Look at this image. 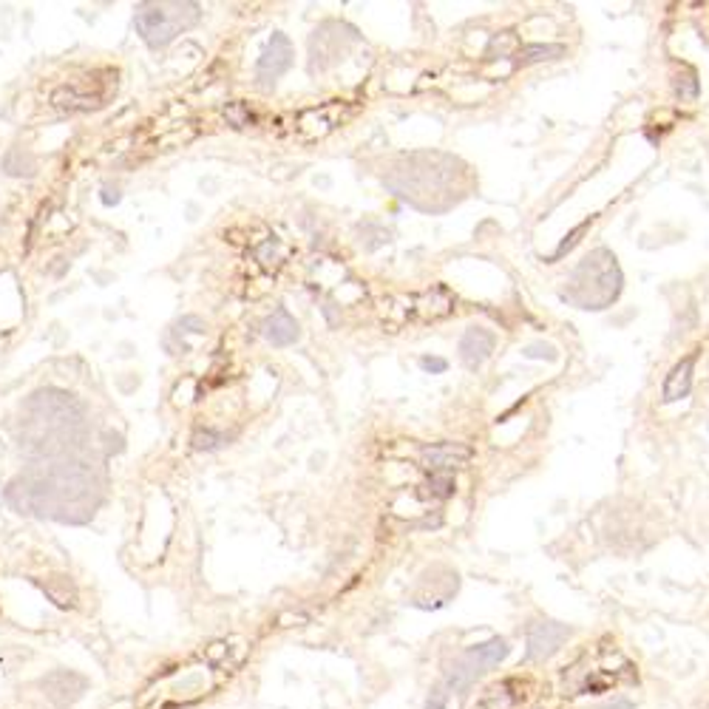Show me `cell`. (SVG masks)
Returning a JSON list of instances; mask_svg holds the SVG:
<instances>
[{
  "mask_svg": "<svg viewBox=\"0 0 709 709\" xmlns=\"http://www.w3.org/2000/svg\"><path fill=\"white\" fill-rule=\"evenodd\" d=\"M383 185L423 213H446L468 190V168L451 153L415 151L383 173Z\"/></svg>",
  "mask_w": 709,
  "mask_h": 709,
  "instance_id": "7a4b0ae2",
  "label": "cell"
},
{
  "mask_svg": "<svg viewBox=\"0 0 709 709\" xmlns=\"http://www.w3.org/2000/svg\"><path fill=\"white\" fill-rule=\"evenodd\" d=\"M261 335H264V338H267L273 346H290V344H295V341L301 338V329H298V321H295V318H293L287 310H284V307H278L273 315L264 318Z\"/></svg>",
  "mask_w": 709,
  "mask_h": 709,
  "instance_id": "8fae6325",
  "label": "cell"
},
{
  "mask_svg": "<svg viewBox=\"0 0 709 709\" xmlns=\"http://www.w3.org/2000/svg\"><path fill=\"white\" fill-rule=\"evenodd\" d=\"M420 366H423L425 372H446V369H449V361H442V358H429V354H425V358H420Z\"/></svg>",
  "mask_w": 709,
  "mask_h": 709,
  "instance_id": "e0dca14e",
  "label": "cell"
},
{
  "mask_svg": "<svg viewBox=\"0 0 709 709\" xmlns=\"http://www.w3.org/2000/svg\"><path fill=\"white\" fill-rule=\"evenodd\" d=\"M202 17L199 4H156V0H145L134 9V26L136 34L145 40L151 48H165L171 40L179 38L182 31L197 26Z\"/></svg>",
  "mask_w": 709,
  "mask_h": 709,
  "instance_id": "277c9868",
  "label": "cell"
},
{
  "mask_svg": "<svg viewBox=\"0 0 709 709\" xmlns=\"http://www.w3.org/2000/svg\"><path fill=\"white\" fill-rule=\"evenodd\" d=\"M508 655V644L505 638H491V642L480 644V647H471L468 652H463L460 659L454 661L451 672H449V684L451 689H466L471 687L477 678L488 672L494 664H500Z\"/></svg>",
  "mask_w": 709,
  "mask_h": 709,
  "instance_id": "5b68a950",
  "label": "cell"
},
{
  "mask_svg": "<svg viewBox=\"0 0 709 709\" xmlns=\"http://www.w3.org/2000/svg\"><path fill=\"white\" fill-rule=\"evenodd\" d=\"M97 468L80 457L48 460V466L31 463V468L9 488V500L26 513H38L57 522L83 525L94 517L100 505Z\"/></svg>",
  "mask_w": 709,
  "mask_h": 709,
  "instance_id": "6da1fadb",
  "label": "cell"
},
{
  "mask_svg": "<svg viewBox=\"0 0 709 709\" xmlns=\"http://www.w3.org/2000/svg\"><path fill=\"white\" fill-rule=\"evenodd\" d=\"M43 689H46V696L60 704V706H68V704H74L80 696H83V689H85V678L77 676V672H68V670H57V672H51V676L43 681Z\"/></svg>",
  "mask_w": 709,
  "mask_h": 709,
  "instance_id": "30bf717a",
  "label": "cell"
},
{
  "mask_svg": "<svg viewBox=\"0 0 709 709\" xmlns=\"http://www.w3.org/2000/svg\"><path fill=\"white\" fill-rule=\"evenodd\" d=\"M471 454L474 451L468 446H463V442H437V446L423 449L420 460L432 474H451L454 468L466 466L471 460Z\"/></svg>",
  "mask_w": 709,
  "mask_h": 709,
  "instance_id": "ba28073f",
  "label": "cell"
},
{
  "mask_svg": "<svg viewBox=\"0 0 709 709\" xmlns=\"http://www.w3.org/2000/svg\"><path fill=\"white\" fill-rule=\"evenodd\" d=\"M696 358L698 354H687L684 361H678L676 366L670 369V375L664 381V392H661V400L664 403H676L681 398L689 395V389H693V372H696Z\"/></svg>",
  "mask_w": 709,
  "mask_h": 709,
  "instance_id": "7c38bea8",
  "label": "cell"
},
{
  "mask_svg": "<svg viewBox=\"0 0 709 709\" xmlns=\"http://www.w3.org/2000/svg\"><path fill=\"white\" fill-rule=\"evenodd\" d=\"M293 57H295V48H293V40L287 34L276 31L267 48H264V55L258 57V66H256V77L261 83H276L281 74H287L290 66H293Z\"/></svg>",
  "mask_w": 709,
  "mask_h": 709,
  "instance_id": "8992f818",
  "label": "cell"
},
{
  "mask_svg": "<svg viewBox=\"0 0 709 709\" xmlns=\"http://www.w3.org/2000/svg\"><path fill=\"white\" fill-rule=\"evenodd\" d=\"M496 346V335L486 327H471L463 338H460V361H463L471 372L480 369Z\"/></svg>",
  "mask_w": 709,
  "mask_h": 709,
  "instance_id": "9c48e42d",
  "label": "cell"
},
{
  "mask_svg": "<svg viewBox=\"0 0 709 709\" xmlns=\"http://www.w3.org/2000/svg\"><path fill=\"white\" fill-rule=\"evenodd\" d=\"M522 354H525V358H534V361H539V358L556 361V349L551 344H530V346L522 349Z\"/></svg>",
  "mask_w": 709,
  "mask_h": 709,
  "instance_id": "2e32d148",
  "label": "cell"
},
{
  "mask_svg": "<svg viewBox=\"0 0 709 709\" xmlns=\"http://www.w3.org/2000/svg\"><path fill=\"white\" fill-rule=\"evenodd\" d=\"M622 267H618L616 256L608 250V247H596L593 253H588L579 267L571 273V278L565 281L562 290V301L573 304L576 310H608L613 301L622 295Z\"/></svg>",
  "mask_w": 709,
  "mask_h": 709,
  "instance_id": "3957f363",
  "label": "cell"
},
{
  "mask_svg": "<svg viewBox=\"0 0 709 709\" xmlns=\"http://www.w3.org/2000/svg\"><path fill=\"white\" fill-rule=\"evenodd\" d=\"M562 55H565V46H525L520 51V63L528 66V63H539V60H554Z\"/></svg>",
  "mask_w": 709,
  "mask_h": 709,
  "instance_id": "4fadbf2b",
  "label": "cell"
},
{
  "mask_svg": "<svg viewBox=\"0 0 709 709\" xmlns=\"http://www.w3.org/2000/svg\"><path fill=\"white\" fill-rule=\"evenodd\" d=\"M429 494L437 496V500H446V496H451L454 494V477L451 474H432Z\"/></svg>",
  "mask_w": 709,
  "mask_h": 709,
  "instance_id": "5bb4252c",
  "label": "cell"
},
{
  "mask_svg": "<svg viewBox=\"0 0 709 709\" xmlns=\"http://www.w3.org/2000/svg\"><path fill=\"white\" fill-rule=\"evenodd\" d=\"M567 630L565 625L559 622H537L528 627V659L530 661H542L547 655H554L562 642L567 638Z\"/></svg>",
  "mask_w": 709,
  "mask_h": 709,
  "instance_id": "52a82bcc",
  "label": "cell"
},
{
  "mask_svg": "<svg viewBox=\"0 0 709 709\" xmlns=\"http://www.w3.org/2000/svg\"><path fill=\"white\" fill-rule=\"evenodd\" d=\"M596 709H635L630 701H613V704H605V706H596Z\"/></svg>",
  "mask_w": 709,
  "mask_h": 709,
  "instance_id": "ac0fdd59",
  "label": "cell"
},
{
  "mask_svg": "<svg viewBox=\"0 0 709 709\" xmlns=\"http://www.w3.org/2000/svg\"><path fill=\"white\" fill-rule=\"evenodd\" d=\"M227 442V437L224 434H216V432H210V429H205V432H197L193 434V449H219V446H224Z\"/></svg>",
  "mask_w": 709,
  "mask_h": 709,
  "instance_id": "9a60e30c",
  "label": "cell"
}]
</instances>
